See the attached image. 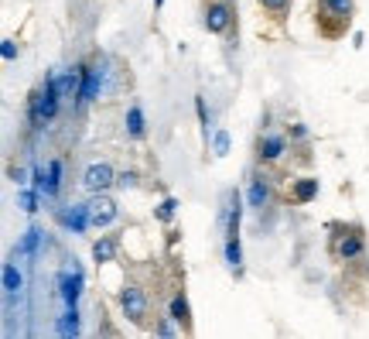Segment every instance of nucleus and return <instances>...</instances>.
<instances>
[{"label": "nucleus", "instance_id": "f257e3e1", "mask_svg": "<svg viewBox=\"0 0 369 339\" xmlns=\"http://www.w3.org/2000/svg\"><path fill=\"white\" fill-rule=\"evenodd\" d=\"M58 107H62V93H58V76H48L44 86L28 100V124L38 130L44 124H51L58 117Z\"/></svg>", "mask_w": 369, "mask_h": 339}, {"label": "nucleus", "instance_id": "f03ea898", "mask_svg": "<svg viewBox=\"0 0 369 339\" xmlns=\"http://www.w3.org/2000/svg\"><path fill=\"white\" fill-rule=\"evenodd\" d=\"M318 28H322V35L328 38H335V35H342L345 28H349V21H352V14H356V3L352 0H318Z\"/></svg>", "mask_w": 369, "mask_h": 339}, {"label": "nucleus", "instance_id": "7ed1b4c3", "mask_svg": "<svg viewBox=\"0 0 369 339\" xmlns=\"http://www.w3.org/2000/svg\"><path fill=\"white\" fill-rule=\"evenodd\" d=\"M202 24L208 35H226L236 24V3L233 0H208L202 10Z\"/></svg>", "mask_w": 369, "mask_h": 339}, {"label": "nucleus", "instance_id": "20e7f679", "mask_svg": "<svg viewBox=\"0 0 369 339\" xmlns=\"http://www.w3.org/2000/svg\"><path fill=\"white\" fill-rule=\"evenodd\" d=\"M363 254H366L363 226H345L342 233H335V240H331V257L335 260H359Z\"/></svg>", "mask_w": 369, "mask_h": 339}, {"label": "nucleus", "instance_id": "39448f33", "mask_svg": "<svg viewBox=\"0 0 369 339\" xmlns=\"http://www.w3.org/2000/svg\"><path fill=\"white\" fill-rule=\"evenodd\" d=\"M120 308L133 326H144V322H147V295H144L137 285H126L120 292Z\"/></svg>", "mask_w": 369, "mask_h": 339}, {"label": "nucleus", "instance_id": "423d86ee", "mask_svg": "<svg viewBox=\"0 0 369 339\" xmlns=\"http://www.w3.org/2000/svg\"><path fill=\"white\" fill-rule=\"evenodd\" d=\"M287 151V137L284 134H260L256 137V161L260 165H274V161H281Z\"/></svg>", "mask_w": 369, "mask_h": 339}, {"label": "nucleus", "instance_id": "0eeeda50", "mask_svg": "<svg viewBox=\"0 0 369 339\" xmlns=\"http://www.w3.org/2000/svg\"><path fill=\"white\" fill-rule=\"evenodd\" d=\"M82 185L89 192H106V189L117 185V171H113V165H106V161H96V165H89V168L82 171Z\"/></svg>", "mask_w": 369, "mask_h": 339}, {"label": "nucleus", "instance_id": "6e6552de", "mask_svg": "<svg viewBox=\"0 0 369 339\" xmlns=\"http://www.w3.org/2000/svg\"><path fill=\"white\" fill-rule=\"evenodd\" d=\"M85 206H89L92 226H110V223L117 219V203H113L106 192H92V199H89Z\"/></svg>", "mask_w": 369, "mask_h": 339}, {"label": "nucleus", "instance_id": "1a4fd4ad", "mask_svg": "<svg viewBox=\"0 0 369 339\" xmlns=\"http://www.w3.org/2000/svg\"><path fill=\"white\" fill-rule=\"evenodd\" d=\"M222 219H226V237H240V223H243V199L236 189L226 192V206H222Z\"/></svg>", "mask_w": 369, "mask_h": 339}, {"label": "nucleus", "instance_id": "9d476101", "mask_svg": "<svg viewBox=\"0 0 369 339\" xmlns=\"http://www.w3.org/2000/svg\"><path fill=\"white\" fill-rule=\"evenodd\" d=\"M270 199H274V192H270L267 175H253V178H249V189H246V203H249V210L263 212L267 206H270Z\"/></svg>", "mask_w": 369, "mask_h": 339}, {"label": "nucleus", "instance_id": "9b49d317", "mask_svg": "<svg viewBox=\"0 0 369 339\" xmlns=\"http://www.w3.org/2000/svg\"><path fill=\"white\" fill-rule=\"evenodd\" d=\"M55 219L69 230V233H85V226L92 223L89 219V206L82 203V206H72V210H58L55 212Z\"/></svg>", "mask_w": 369, "mask_h": 339}, {"label": "nucleus", "instance_id": "f8f14e48", "mask_svg": "<svg viewBox=\"0 0 369 339\" xmlns=\"http://www.w3.org/2000/svg\"><path fill=\"white\" fill-rule=\"evenodd\" d=\"M167 315H171L181 329H192V308H188L185 292H174V295H171V308H167Z\"/></svg>", "mask_w": 369, "mask_h": 339}, {"label": "nucleus", "instance_id": "ddd939ff", "mask_svg": "<svg viewBox=\"0 0 369 339\" xmlns=\"http://www.w3.org/2000/svg\"><path fill=\"white\" fill-rule=\"evenodd\" d=\"M99 96V69L82 65V89H79V103H92Z\"/></svg>", "mask_w": 369, "mask_h": 339}, {"label": "nucleus", "instance_id": "4468645a", "mask_svg": "<svg viewBox=\"0 0 369 339\" xmlns=\"http://www.w3.org/2000/svg\"><path fill=\"white\" fill-rule=\"evenodd\" d=\"M117 247H120L117 237H99V240L92 244V260H96V264H110V260H117Z\"/></svg>", "mask_w": 369, "mask_h": 339}, {"label": "nucleus", "instance_id": "2eb2a0df", "mask_svg": "<svg viewBox=\"0 0 369 339\" xmlns=\"http://www.w3.org/2000/svg\"><path fill=\"white\" fill-rule=\"evenodd\" d=\"M79 89H82V69H65V72L58 76V93H62V100L79 96Z\"/></svg>", "mask_w": 369, "mask_h": 339}, {"label": "nucleus", "instance_id": "dca6fc26", "mask_svg": "<svg viewBox=\"0 0 369 339\" xmlns=\"http://www.w3.org/2000/svg\"><path fill=\"white\" fill-rule=\"evenodd\" d=\"M290 196H294L297 206H308V203L318 196V178H297L294 189H290Z\"/></svg>", "mask_w": 369, "mask_h": 339}, {"label": "nucleus", "instance_id": "f3484780", "mask_svg": "<svg viewBox=\"0 0 369 339\" xmlns=\"http://www.w3.org/2000/svg\"><path fill=\"white\" fill-rule=\"evenodd\" d=\"M144 134H147V124H144V110L133 103V107L126 110V137H130V141H140Z\"/></svg>", "mask_w": 369, "mask_h": 339}, {"label": "nucleus", "instance_id": "a211bd4d", "mask_svg": "<svg viewBox=\"0 0 369 339\" xmlns=\"http://www.w3.org/2000/svg\"><path fill=\"white\" fill-rule=\"evenodd\" d=\"M82 295V271L76 267L69 278H62V298H65V305H76Z\"/></svg>", "mask_w": 369, "mask_h": 339}, {"label": "nucleus", "instance_id": "6ab92c4d", "mask_svg": "<svg viewBox=\"0 0 369 339\" xmlns=\"http://www.w3.org/2000/svg\"><path fill=\"white\" fill-rule=\"evenodd\" d=\"M58 189H62V161L58 158H51L48 161V182H44V199H55L58 196Z\"/></svg>", "mask_w": 369, "mask_h": 339}, {"label": "nucleus", "instance_id": "aec40b11", "mask_svg": "<svg viewBox=\"0 0 369 339\" xmlns=\"http://www.w3.org/2000/svg\"><path fill=\"white\" fill-rule=\"evenodd\" d=\"M58 336H79V308L76 305H69L58 315Z\"/></svg>", "mask_w": 369, "mask_h": 339}, {"label": "nucleus", "instance_id": "412c9836", "mask_svg": "<svg viewBox=\"0 0 369 339\" xmlns=\"http://www.w3.org/2000/svg\"><path fill=\"white\" fill-rule=\"evenodd\" d=\"M226 264L229 271H243V247H240V237H226Z\"/></svg>", "mask_w": 369, "mask_h": 339}, {"label": "nucleus", "instance_id": "4be33fe9", "mask_svg": "<svg viewBox=\"0 0 369 339\" xmlns=\"http://www.w3.org/2000/svg\"><path fill=\"white\" fill-rule=\"evenodd\" d=\"M38 240H41V230H38V226H31V230L21 237V244H17L14 257H17V254H35V251H38Z\"/></svg>", "mask_w": 369, "mask_h": 339}, {"label": "nucleus", "instance_id": "5701e85b", "mask_svg": "<svg viewBox=\"0 0 369 339\" xmlns=\"http://www.w3.org/2000/svg\"><path fill=\"white\" fill-rule=\"evenodd\" d=\"M3 292L7 295H17L21 292V274H17L14 264H3Z\"/></svg>", "mask_w": 369, "mask_h": 339}, {"label": "nucleus", "instance_id": "b1692460", "mask_svg": "<svg viewBox=\"0 0 369 339\" xmlns=\"http://www.w3.org/2000/svg\"><path fill=\"white\" fill-rule=\"evenodd\" d=\"M137 185H140V175H137L133 168L117 171V189H123V192H126V189H137Z\"/></svg>", "mask_w": 369, "mask_h": 339}, {"label": "nucleus", "instance_id": "393cba45", "mask_svg": "<svg viewBox=\"0 0 369 339\" xmlns=\"http://www.w3.org/2000/svg\"><path fill=\"white\" fill-rule=\"evenodd\" d=\"M212 151H215V158H226V155H229V134H226V130H219V134L212 137Z\"/></svg>", "mask_w": 369, "mask_h": 339}, {"label": "nucleus", "instance_id": "a878e982", "mask_svg": "<svg viewBox=\"0 0 369 339\" xmlns=\"http://www.w3.org/2000/svg\"><path fill=\"white\" fill-rule=\"evenodd\" d=\"M38 199H41L38 189H35V192H21V196H17V206H21L24 212H35L38 210Z\"/></svg>", "mask_w": 369, "mask_h": 339}, {"label": "nucleus", "instance_id": "bb28decb", "mask_svg": "<svg viewBox=\"0 0 369 339\" xmlns=\"http://www.w3.org/2000/svg\"><path fill=\"white\" fill-rule=\"evenodd\" d=\"M174 210H178V199H171V196H167V199H164L161 206L154 210V216H158L161 223H171V216H174Z\"/></svg>", "mask_w": 369, "mask_h": 339}, {"label": "nucleus", "instance_id": "cd10ccee", "mask_svg": "<svg viewBox=\"0 0 369 339\" xmlns=\"http://www.w3.org/2000/svg\"><path fill=\"white\" fill-rule=\"evenodd\" d=\"M263 10H270V14H284L287 7H290V0H256Z\"/></svg>", "mask_w": 369, "mask_h": 339}, {"label": "nucleus", "instance_id": "c85d7f7f", "mask_svg": "<svg viewBox=\"0 0 369 339\" xmlns=\"http://www.w3.org/2000/svg\"><path fill=\"white\" fill-rule=\"evenodd\" d=\"M171 322H174L171 315H161V322H158V329H154V333H158V336H178L181 329H174Z\"/></svg>", "mask_w": 369, "mask_h": 339}, {"label": "nucleus", "instance_id": "c756f323", "mask_svg": "<svg viewBox=\"0 0 369 339\" xmlns=\"http://www.w3.org/2000/svg\"><path fill=\"white\" fill-rule=\"evenodd\" d=\"M0 55H3V62H14V58H17V45H14V38H3V42H0Z\"/></svg>", "mask_w": 369, "mask_h": 339}, {"label": "nucleus", "instance_id": "7c9ffc66", "mask_svg": "<svg viewBox=\"0 0 369 339\" xmlns=\"http://www.w3.org/2000/svg\"><path fill=\"white\" fill-rule=\"evenodd\" d=\"M195 110H199V124H202V134H205V141H208V113H205L202 96H195Z\"/></svg>", "mask_w": 369, "mask_h": 339}, {"label": "nucleus", "instance_id": "2f4dec72", "mask_svg": "<svg viewBox=\"0 0 369 339\" xmlns=\"http://www.w3.org/2000/svg\"><path fill=\"white\" fill-rule=\"evenodd\" d=\"M290 137L294 141H308V127L304 124H290Z\"/></svg>", "mask_w": 369, "mask_h": 339}, {"label": "nucleus", "instance_id": "473e14b6", "mask_svg": "<svg viewBox=\"0 0 369 339\" xmlns=\"http://www.w3.org/2000/svg\"><path fill=\"white\" fill-rule=\"evenodd\" d=\"M10 178H14V182H17V185H24V182H28V178H24V168L10 171Z\"/></svg>", "mask_w": 369, "mask_h": 339}, {"label": "nucleus", "instance_id": "72a5a7b5", "mask_svg": "<svg viewBox=\"0 0 369 339\" xmlns=\"http://www.w3.org/2000/svg\"><path fill=\"white\" fill-rule=\"evenodd\" d=\"M164 7V0H154V10H161Z\"/></svg>", "mask_w": 369, "mask_h": 339}]
</instances>
